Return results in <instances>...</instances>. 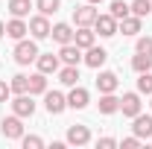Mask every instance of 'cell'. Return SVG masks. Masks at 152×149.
I'll return each instance as SVG.
<instances>
[{
    "mask_svg": "<svg viewBox=\"0 0 152 149\" xmlns=\"http://www.w3.org/2000/svg\"><path fill=\"white\" fill-rule=\"evenodd\" d=\"M35 58H38L35 41H23V38H20L18 47H15V61H18V64H29V61H35Z\"/></svg>",
    "mask_w": 152,
    "mask_h": 149,
    "instance_id": "obj_1",
    "label": "cell"
},
{
    "mask_svg": "<svg viewBox=\"0 0 152 149\" xmlns=\"http://www.w3.org/2000/svg\"><path fill=\"white\" fill-rule=\"evenodd\" d=\"M96 15H99V12L94 9V3H85V6H76V9H73L76 26H91V23L96 20Z\"/></svg>",
    "mask_w": 152,
    "mask_h": 149,
    "instance_id": "obj_2",
    "label": "cell"
},
{
    "mask_svg": "<svg viewBox=\"0 0 152 149\" xmlns=\"http://www.w3.org/2000/svg\"><path fill=\"white\" fill-rule=\"evenodd\" d=\"M0 131H3V137H9V140H20V137H23V123H20V117L18 114H15V117H6L3 126H0Z\"/></svg>",
    "mask_w": 152,
    "mask_h": 149,
    "instance_id": "obj_3",
    "label": "cell"
},
{
    "mask_svg": "<svg viewBox=\"0 0 152 149\" xmlns=\"http://www.w3.org/2000/svg\"><path fill=\"white\" fill-rule=\"evenodd\" d=\"M44 105H47L50 114H61L67 108V96L58 93V91H44Z\"/></svg>",
    "mask_w": 152,
    "mask_h": 149,
    "instance_id": "obj_4",
    "label": "cell"
},
{
    "mask_svg": "<svg viewBox=\"0 0 152 149\" xmlns=\"http://www.w3.org/2000/svg\"><path fill=\"white\" fill-rule=\"evenodd\" d=\"M94 26H96V32H99L102 38H111V35H117V18H114L111 12H108V15H96Z\"/></svg>",
    "mask_w": 152,
    "mask_h": 149,
    "instance_id": "obj_5",
    "label": "cell"
},
{
    "mask_svg": "<svg viewBox=\"0 0 152 149\" xmlns=\"http://www.w3.org/2000/svg\"><path fill=\"white\" fill-rule=\"evenodd\" d=\"M12 111L18 114V117H32V114H35L32 93H29V96H26V93H18V96H15V102H12Z\"/></svg>",
    "mask_w": 152,
    "mask_h": 149,
    "instance_id": "obj_6",
    "label": "cell"
},
{
    "mask_svg": "<svg viewBox=\"0 0 152 149\" xmlns=\"http://www.w3.org/2000/svg\"><path fill=\"white\" fill-rule=\"evenodd\" d=\"M120 111H123V117H137V114H140V96H137V93H123Z\"/></svg>",
    "mask_w": 152,
    "mask_h": 149,
    "instance_id": "obj_7",
    "label": "cell"
},
{
    "mask_svg": "<svg viewBox=\"0 0 152 149\" xmlns=\"http://www.w3.org/2000/svg\"><path fill=\"white\" fill-rule=\"evenodd\" d=\"M50 20H47V15H35V18H29V32H32V38H47L50 35Z\"/></svg>",
    "mask_w": 152,
    "mask_h": 149,
    "instance_id": "obj_8",
    "label": "cell"
},
{
    "mask_svg": "<svg viewBox=\"0 0 152 149\" xmlns=\"http://www.w3.org/2000/svg\"><path fill=\"white\" fill-rule=\"evenodd\" d=\"M58 58H61L64 64H79L85 56H82V47H76L73 41H70V44H61V53H58Z\"/></svg>",
    "mask_w": 152,
    "mask_h": 149,
    "instance_id": "obj_9",
    "label": "cell"
},
{
    "mask_svg": "<svg viewBox=\"0 0 152 149\" xmlns=\"http://www.w3.org/2000/svg\"><path fill=\"white\" fill-rule=\"evenodd\" d=\"M117 73H111V70H102V73L96 76V88H99V93H114L117 91Z\"/></svg>",
    "mask_w": 152,
    "mask_h": 149,
    "instance_id": "obj_10",
    "label": "cell"
},
{
    "mask_svg": "<svg viewBox=\"0 0 152 149\" xmlns=\"http://www.w3.org/2000/svg\"><path fill=\"white\" fill-rule=\"evenodd\" d=\"M88 140H91L88 126H70V129H67V143H73V146H85Z\"/></svg>",
    "mask_w": 152,
    "mask_h": 149,
    "instance_id": "obj_11",
    "label": "cell"
},
{
    "mask_svg": "<svg viewBox=\"0 0 152 149\" xmlns=\"http://www.w3.org/2000/svg\"><path fill=\"white\" fill-rule=\"evenodd\" d=\"M134 120V134H137V137H140V140H143V137H152V117L149 114H137V117H132Z\"/></svg>",
    "mask_w": 152,
    "mask_h": 149,
    "instance_id": "obj_12",
    "label": "cell"
},
{
    "mask_svg": "<svg viewBox=\"0 0 152 149\" xmlns=\"http://www.w3.org/2000/svg\"><path fill=\"white\" fill-rule=\"evenodd\" d=\"M117 32H123V35H137V32H140V18H137V15H126L123 20H117Z\"/></svg>",
    "mask_w": 152,
    "mask_h": 149,
    "instance_id": "obj_13",
    "label": "cell"
},
{
    "mask_svg": "<svg viewBox=\"0 0 152 149\" xmlns=\"http://www.w3.org/2000/svg\"><path fill=\"white\" fill-rule=\"evenodd\" d=\"M105 58H108V53H105L102 47H88V53H85V64H88V67H102Z\"/></svg>",
    "mask_w": 152,
    "mask_h": 149,
    "instance_id": "obj_14",
    "label": "cell"
},
{
    "mask_svg": "<svg viewBox=\"0 0 152 149\" xmlns=\"http://www.w3.org/2000/svg\"><path fill=\"white\" fill-rule=\"evenodd\" d=\"M94 35L96 32H91V26H79V32H73V44L88 50V47H94Z\"/></svg>",
    "mask_w": 152,
    "mask_h": 149,
    "instance_id": "obj_15",
    "label": "cell"
},
{
    "mask_svg": "<svg viewBox=\"0 0 152 149\" xmlns=\"http://www.w3.org/2000/svg\"><path fill=\"white\" fill-rule=\"evenodd\" d=\"M50 35L56 38L58 44H70V41H73V26H70V23H56V26L50 29Z\"/></svg>",
    "mask_w": 152,
    "mask_h": 149,
    "instance_id": "obj_16",
    "label": "cell"
},
{
    "mask_svg": "<svg viewBox=\"0 0 152 149\" xmlns=\"http://www.w3.org/2000/svg\"><path fill=\"white\" fill-rule=\"evenodd\" d=\"M38 70H41V73H56L58 70V56H53V53H44V56H41V53H38Z\"/></svg>",
    "mask_w": 152,
    "mask_h": 149,
    "instance_id": "obj_17",
    "label": "cell"
},
{
    "mask_svg": "<svg viewBox=\"0 0 152 149\" xmlns=\"http://www.w3.org/2000/svg\"><path fill=\"white\" fill-rule=\"evenodd\" d=\"M26 32H29V26H26V23H23L20 18H12L9 23H6V35H9V38H15V41H20V38L26 35Z\"/></svg>",
    "mask_w": 152,
    "mask_h": 149,
    "instance_id": "obj_18",
    "label": "cell"
},
{
    "mask_svg": "<svg viewBox=\"0 0 152 149\" xmlns=\"http://www.w3.org/2000/svg\"><path fill=\"white\" fill-rule=\"evenodd\" d=\"M67 105L76 108V111L85 108V105H88V91H85V88H73V91L67 93Z\"/></svg>",
    "mask_w": 152,
    "mask_h": 149,
    "instance_id": "obj_19",
    "label": "cell"
},
{
    "mask_svg": "<svg viewBox=\"0 0 152 149\" xmlns=\"http://www.w3.org/2000/svg\"><path fill=\"white\" fill-rule=\"evenodd\" d=\"M114 111H120V99L114 93H102L99 96V114H114Z\"/></svg>",
    "mask_w": 152,
    "mask_h": 149,
    "instance_id": "obj_20",
    "label": "cell"
},
{
    "mask_svg": "<svg viewBox=\"0 0 152 149\" xmlns=\"http://www.w3.org/2000/svg\"><path fill=\"white\" fill-rule=\"evenodd\" d=\"M58 82L61 85H76L79 82V64H67L58 70Z\"/></svg>",
    "mask_w": 152,
    "mask_h": 149,
    "instance_id": "obj_21",
    "label": "cell"
},
{
    "mask_svg": "<svg viewBox=\"0 0 152 149\" xmlns=\"http://www.w3.org/2000/svg\"><path fill=\"white\" fill-rule=\"evenodd\" d=\"M132 67L137 70V73H146V70H152V53H137V56L132 58Z\"/></svg>",
    "mask_w": 152,
    "mask_h": 149,
    "instance_id": "obj_22",
    "label": "cell"
},
{
    "mask_svg": "<svg viewBox=\"0 0 152 149\" xmlns=\"http://www.w3.org/2000/svg\"><path fill=\"white\" fill-rule=\"evenodd\" d=\"M47 91V73L38 70L35 76H29V93H44Z\"/></svg>",
    "mask_w": 152,
    "mask_h": 149,
    "instance_id": "obj_23",
    "label": "cell"
},
{
    "mask_svg": "<svg viewBox=\"0 0 152 149\" xmlns=\"http://www.w3.org/2000/svg\"><path fill=\"white\" fill-rule=\"evenodd\" d=\"M9 88H12V93H26V91H29V76H23V73L12 76Z\"/></svg>",
    "mask_w": 152,
    "mask_h": 149,
    "instance_id": "obj_24",
    "label": "cell"
},
{
    "mask_svg": "<svg viewBox=\"0 0 152 149\" xmlns=\"http://www.w3.org/2000/svg\"><path fill=\"white\" fill-rule=\"evenodd\" d=\"M29 0H9V12L15 15V18H23V15H29Z\"/></svg>",
    "mask_w": 152,
    "mask_h": 149,
    "instance_id": "obj_25",
    "label": "cell"
},
{
    "mask_svg": "<svg viewBox=\"0 0 152 149\" xmlns=\"http://www.w3.org/2000/svg\"><path fill=\"white\" fill-rule=\"evenodd\" d=\"M35 6H38V12H41V15H47V18H50V15H56V12H58L61 0H38Z\"/></svg>",
    "mask_w": 152,
    "mask_h": 149,
    "instance_id": "obj_26",
    "label": "cell"
},
{
    "mask_svg": "<svg viewBox=\"0 0 152 149\" xmlns=\"http://www.w3.org/2000/svg\"><path fill=\"white\" fill-rule=\"evenodd\" d=\"M111 15L117 20H123L126 15H132V9H129V3L126 0H111Z\"/></svg>",
    "mask_w": 152,
    "mask_h": 149,
    "instance_id": "obj_27",
    "label": "cell"
},
{
    "mask_svg": "<svg viewBox=\"0 0 152 149\" xmlns=\"http://www.w3.org/2000/svg\"><path fill=\"white\" fill-rule=\"evenodd\" d=\"M129 9H132V15H137V18H146V15L152 12V3L149 0H134Z\"/></svg>",
    "mask_w": 152,
    "mask_h": 149,
    "instance_id": "obj_28",
    "label": "cell"
},
{
    "mask_svg": "<svg viewBox=\"0 0 152 149\" xmlns=\"http://www.w3.org/2000/svg\"><path fill=\"white\" fill-rule=\"evenodd\" d=\"M137 91H140V93H149V96H152V70L140 73V79H137Z\"/></svg>",
    "mask_w": 152,
    "mask_h": 149,
    "instance_id": "obj_29",
    "label": "cell"
},
{
    "mask_svg": "<svg viewBox=\"0 0 152 149\" xmlns=\"http://www.w3.org/2000/svg\"><path fill=\"white\" fill-rule=\"evenodd\" d=\"M23 140V149H41L44 146V140L38 137V134H26V137H20Z\"/></svg>",
    "mask_w": 152,
    "mask_h": 149,
    "instance_id": "obj_30",
    "label": "cell"
},
{
    "mask_svg": "<svg viewBox=\"0 0 152 149\" xmlns=\"http://www.w3.org/2000/svg\"><path fill=\"white\" fill-rule=\"evenodd\" d=\"M137 53H152V38H137Z\"/></svg>",
    "mask_w": 152,
    "mask_h": 149,
    "instance_id": "obj_31",
    "label": "cell"
},
{
    "mask_svg": "<svg viewBox=\"0 0 152 149\" xmlns=\"http://www.w3.org/2000/svg\"><path fill=\"white\" fill-rule=\"evenodd\" d=\"M96 146H99V149H114V146H117V140H114V137H99Z\"/></svg>",
    "mask_w": 152,
    "mask_h": 149,
    "instance_id": "obj_32",
    "label": "cell"
},
{
    "mask_svg": "<svg viewBox=\"0 0 152 149\" xmlns=\"http://www.w3.org/2000/svg\"><path fill=\"white\" fill-rule=\"evenodd\" d=\"M140 146V137H137V134H134V137H126V140H123V149H137Z\"/></svg>",
    "mask_w": 152,
    "mask_h": 149,
    "instance_id": "obj_33",
    "label": "cell"
},
{
    "mask_svg": "<svg viewBox=\"0 0 152 149\" xmlns=\"http://www.w3.org/2000/svg\"><path fill=\"white\" fill-rule=\"evenodd\" d=\"M9 93H12V88H9V85L0 79V102H6V99H9Z\"/></svg>",
    "mask_w": 152,
    "mask_h": 149,
    "instance_id": "obj_34",
    "label": "cell"
},
{
    "mask_svg": "<svg viewBox=\"0 0 152 149\" xmlns=\"http://www.w3.org/2000/svg\"><path fill=\"white\" fill-rule=\"evenodd\" d=\"M6 35V23H3V20H0V38Z\"/></svg>",
    "mask_w": 152,
    "mask_h": 149,
    "instance_id": "obj_35",
    "label": "cell"
},
{
    "mask_svg": "<svg viewBox=\"0 0 152 149\" xmlns=\"http://www.w3.org/2000/svg\"><path fill=\"white\" fill-rule=\"evenodd\" d=\"M88 3H94V6H96V3H102V0H88Z\"/></svg>",
    "mask_w": 152,
    "mask_h": 149,
    "instance_id": "obj_36",
    "label": "cell"
},
{
    "mask_svg": "<svg viewBox=\"0 0 152 149\" xmlns=\"http://www.w3.org/2000/svg\"><path fill=\"white\" fill-rule=\"evenodd\" d=\"M149 105H152V102H149Z\"/></svg>",
    "mask_w": 152,
    "mask_h": 149,
    "instance_id": "obj_37",
    "label": "cell"
}]
</instances>
